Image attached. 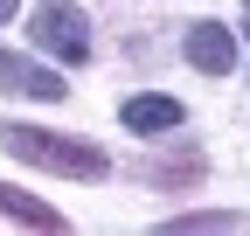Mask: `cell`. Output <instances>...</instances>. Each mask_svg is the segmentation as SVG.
Segmentation results:
<instances>
[{"label":"cell","mask_w":250,"mask_h":236,"mask_svg":"<svg viewBox=\"0 0 250 236\" xmlns=\"http://www.w3.org/2000/svg\"><path fill=\"white\" fill-rule=\"evenodd\" d=\"M118 118H125V132H139V139H153V132H181V98H160V91H139V98H125L118 104Z\"/></svg>","instance_id":"5"},{"label":"cell","mask_w":250,"mask_h":236,"mask_svg":"<svg viewBox=\"0 0 250 236\" xmlns=\"http://www.w3.org/2000/svg\"><path fill=\"white\" fill-rule=\"evenodd\" d=\"M0 146H7L14 160H28V167L70 174V181H104V174H111L104 146H90V139H70V132H42V125H7V132H0Z\"/></svg>","instance_id":"1"},{"label":"cell","mask_w":250,"mask_h":236,"mask_svg":"<svg viewBox=\"0 0 250 236\" xmlns=\"http://www.w3.org/2000/svg\"><path fill=\"white\" fill-rule=\"evenodd\" d=\"M14 14H21V0H0V21H14Z\"/></svg>","instance_id":"9"},{"label":"cell","mask_w":250,"mask_h":236,"mask_svg":"<svg viewBox=\"0 0 250 236\" xmlns=\"http://www.w3.org/2000/svg\"><path fill=\"white\" fill-rule=\"evenodd\" d=\"M181 49H188V63H195L202 77H229L236 70V35H229L223 21H195Z\"/></svg>","instance_id":"3"},{"label":"cell","mask_w":250,"mask_h":236,"mask_svg":"<svg viewBox=\"0 0 250 236\" xmlns=\"http://www.w3.org/2000/svg\"><path fill=\"white\" fill-rule=\"evenodd\" d=\"M208 229H250V216H236V209H188V216L167 222V236H208Z\"/></svg>","instance_id":"7"},{"label":"cell","mask_w":250,"mask_h":236,"mask_svg":"<svg viewBox=\"0 0 250 236\" xmlns=\"http://www.w3.org/2000/svg\"><path fill=\"white\" fill-rule=\"evenodd\" d=\"M146 181H160V188H195V181H202V153H174V160H153V167H146Z\"/></svg>","instance_id":"8"},{"label":"cell","mask_w":250,"mask_h":236,"mask_svg":"<svg viewBox=\"0 0 250 236\" xmlns=\"http://www.w3.org/2000/svg\"><path fill=\"white\" fill-rule=\"evenodd\" d=\"M243 35H250V21H243Z\"/></svg>","instance_id":"10"},{"label":"cell","mask_w":250,"mask_h":236,"mask_svg":"<svg viewBox=\"0 0 250 236\" xmlns=\"http://www.w3.org/2000/svg\"><path fill=\"white\" fill-rule=\"evenodd\" d=\"M28 35H35V49L62 56V63H83V56H90V21H83V7H70V0H49V7H35Z\"/></svg>","instance_id":"2"},{"label":"cell","mask_w":250,"mask_h":236,"mask_svg":"<svg viewBox=\"0 0 250 236\" xmlns=\"http://www.w3.org/2000/svg\"><path fill=\"white\" fill-rule=\"evenodd\" d=\"M0 91H7V98H42V104H56L70 83H62L56 70H42V63H28V56H7V49H0Z\"/></svg>","instance_id":"4"},{"label":"cell","mask_w":250,"mask_h":236,"mask_svg":"<svg viewBox=\"0 0 250 236\" xmlns=\"http://www.w3.org/2000/svg\"><path fill=\"white\" fill-rule=\"evenodd\" d=\"M0 216H14V222H28V229H62V209H49V201L21 195V188H7V181H0Z\"/></svg>","instance_id":"6"}]
</instances>
